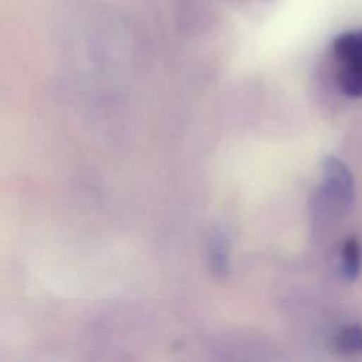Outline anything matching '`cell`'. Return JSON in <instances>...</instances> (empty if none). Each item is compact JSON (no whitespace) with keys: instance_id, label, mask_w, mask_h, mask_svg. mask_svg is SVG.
Here are the masks:
<instances>
[{"instance_id":"7a4b0ae2","label":"cell","mask_w":362,"mask_h":362,"mask_svg":"<svg viewBox=\"0 0 362 362\" xmlns=\"http://www.w3.org/2000/svg\"><path fill=\"white\" fill-rule=\"evenodd\" d=\"M331 52L338 68H362V27L337 35Z\"/></svg>"},{"instance_id":"6da1fadb","label":"cell","mask_w":362,"mask_h":362,"mask_svg":"<svg viewBox=\"0 0 362 362\" xmlns=\"http://www.w3.org/2000/svg\"><path fill=\"white\" fill-rule=\"evenodd\" d=\"M322 187L318 204L337 211H346L355 197L354 178L344 163L335 157H327L322 164Z\"/></svg>"},{"instance_id":"8992f818","label":"cell","mask_w":362,"mask_h":362,"mask_svg":"<svg viewBox=\"0 0 362 362\" xmlns=\"http://www.w3.org/2000/svg\"><path fill=\"white\" fill-rule=\"evenodd\" d=\"M209 263L215 274L223 276L228 272V246L222 235L215 236L209 249Z\"/></svg>"},{"instance_id":"5b68a950","label":"cell","mask_w":362,"mask_h":362,"mask_svg":"<svg viewBox=\"0 0 362 362\" xmlns=\"http://www.w3.org/2000/svg\"><path fill=\"white\" fill-rule=\"evenodd\" d=\"M338 86L349 98L362 96V68H338Z\"/></svg>"},{"instance_id":"3957f363","label":"cell","mask_w":362,"mask_h":362,"mask_svg":"<svg viewBox=\"0 0 362 362\" xmlns=\"http://www.w3.org/2000/svg\"><path fill=\"white\" fill-rule=\"evenodd\" d=\"M362 267V249L356 239H346L341 247L339 270L345 280L354 281Z\"/></svg>"},{"instance_id":"277c9868","label":"cell","mask_w":362,"mask_h":362,"mask_svg":"<svg viewBox=\"0 0 362 362\" xmlns=\"http://www.w3.org/2000/svg\"><path fill=\"white\" fill-rule=\"evenodd\" d=\"M334 346L339 354L355 355L362 352V327L351 324L344 327L334 339Z\"/></svg>"}]
</instances>
